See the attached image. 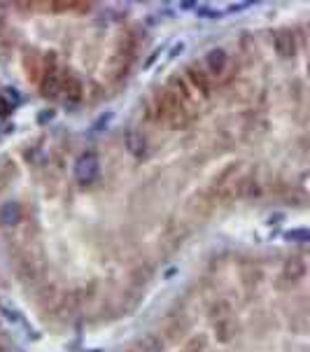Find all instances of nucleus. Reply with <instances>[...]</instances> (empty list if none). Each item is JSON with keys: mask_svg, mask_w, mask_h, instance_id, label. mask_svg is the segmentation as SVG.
<instances>
[{"mask_svg": "<svg viewBox=\"0 0 310 352\" xmlns=\"http://www.w3.org/2000/svg\"><path fill=\"white\" fill-rule=\"evenodd\" d=\"M135 51H138V40L135 35H122L117 42V47H114V54L110 56V63H107V75H110L112 82L122 80V77H126L128 68H131L133 59H135Z\"/></svg>", "mask_w": 310, "mask_h": 352, "instance_id": "1", "label": "nucleus"}, {"mask_svg": "<svg viewBox=\"0 0 310 352\" xmlns=\"http://www.w3.org/2000/svg\"><path fill=\"white\" fill-rule=\"evenodd\" d=\"M37 84H40L42 96H47V98H56V96L61 94L63 70L59 68V61H56L54 51H49V56L45 59V70H42V75H40V80H37Z\"/></svg>", "mask_w": 310, "mask_h": 352, "instance_id": "2", "label": "nucleus"}, {"mask_svg": "<svg viewBox=\"0 0 310 352\" xmlns=\"http://www.w3.org/2000/svg\"><path fill=\"white\" fill-rule=\"evenodd\" d=\"M101 173V161H98V156L93 152H84L80 154V159L75 161V180L80 184H93Z\"/></svg>", "mask_w": 310, "mask_h": 352, "instance_id": "3", "label": "nucleus"}, {"mask_svg": "<svg viewBox=\"0 0 310 352\" xmlns=\"http://www.w3.org/2000/svg\"><path fill=\"white\" fill-rule=\"evenodd\" d=\"M184 80H187L189 89L196 91V94H201L203 98H210V96H212V80H210L208 72L203 70V66H199V63L187 66V70H184Z\"/></svg>", "mask_w": 310, "mask_h": 352, "instance_id": "4", "label": "nucleus"}, {"mask_svg": "<svg viewBox=\"0 0 310 352\" xmlns=\"http://www.w3.org/2000/svg\"><path fill=\"white\" fill-rule=\"evenodd\" d=\"M203 70L208 72L210 80H224L226 77V70H229V54L217 47V49H210L203 59Z\"/></svg>", "mask_w": 310, "mask_h": 352, "instance_id": "5", "label": "nucleus"}, {"mask_svg": "<svg viewBox=\"0 0 310 352\" xmlns=\"http://www.w3.org/2000/svg\"><path fill=\"white\" fill-rule=\"evenodd\" d=\"M305 275V262L303 257H289L282 264V273H280V287L282 285H294Z\"/></svg>", "mask_w": 310, "mask_h": 352, "instance_id": "6", "label": "nucleus"}, {"mask_svg": "<svg viewBox=\"0 0 310 352\" xmlns=\"http://www.w3.org/2000/svg\"><path fill=\"white\" fill-rule=\"evenodd\" d=\"M273 47L280 59H292L296 54V35L292 30H278L273 35Z\"/></svg>", "mask_w": 310, "mask_h": 352, "instance_id": "7", "label": "nucleus"}, {"mask_svg": "<svg viewBox=\"0 0 310 352\" xmlns=\"http://www.w3.org/2000/svg\"><path fill=\"white\" fill-rule=\"evenodd\" d=\"M124 147H126L128 154L140 159V156L147 154V138H145L140 131H128L126 136H124Z\"/></svg>", "mask_w": 310, "mask_h": 352, "instance_id": "8", "label": "nucleus"}, {"mask_svg": "<svg viewBox=\"0 0 310 352\" xmlns=\"http://www.w3.org/2000/svg\"><path fill=\"white\" fill-rule=\"evenodd\" d=\"M82 91H84V86H82L80 77L72 75L70 70H63V84H61V94L66 96L68 101H80L82 98Z\"/></svg>", "mask_w": 310, "mask_h": 352, "instance_id": "9", "label": "nucleus"}, {"mask_svg": "<svg viewBox=\"0 0 310 352\" xmlns=\"http://www.w3.org/2000/svg\"><path fill=\"white\" fill-rule=\"evenodd\" d=\"M21 206L16 201H7L0 206V224L3 227H16L21 221Z\"/></svg>", "mask_w": 310, "mask_h": 352, "instance_id": "10", "label": "nucleus"}, {"mask_svg": "<svg viewBox=\"0 0 310 352\" xmlns=\"http://www.w3.org/2000/svg\"><path fill=\"white\" fill-rule=\"evenodd\" d=\"M215 338H217L219 343H229L231 338L236 336V322L229 317H222V320H215Z\"/></svg>", "mask_w": 310, "mask_h": 352, "instance_id": "11", "label": "nucleus"}, {"mask_svg": "<svg viewBox=\"0 0 310 352\" xmlns=\"http://www.w3.org/2000/svg\"><path fill=\"white\" fill-rule=\"evenodd\" d=\"M24 68H26V75H28V80H40L42 70H45V63H42L40 54L31 51V54L24 56Z\"/></svg>", "mask_w": 310, "mask_h": 352, "instance_id": "12", "label": "nucleus"}, {"mask_svg": "<svg viewBox=\"0 0 310 352\" xmlns=\"http://www.w3.org/2000/svg\"><path fill=\"white\" fill-rule=\"evenodd\" d=\"M14 175H16V163L12 161V159H3V161H0V191L10 184Z\"/></svg>", "mask_w": 310, "mask_h": 352, "instance_id": "13", "label": "nucleus"}, {"mask_svg": "<svg viewBox=\"0 0 310 352\" xmlns=\"http://www.w3.org/2000/svg\"><path fill=\"white\" fill-rule=\"evenodd\" d=\"M140 350L143 352H161L163 341L159 336H154V334H149V336H145L143 341H140Z\"/></svg>", "mask_w": 310, "mask_h": 352, "instance_id": "14", "label": "nucleus"}, {"mask_svg": "<svg viewBox=\"0 0 310 352\" xmlns=\"http://www.w3.org/2000/svg\"><path fill=\"white\" fill-rule=\"evenodd\" d=\"M229 315H231V306L226 301H217L210 308V317L212 320H222V317H229Z\"/></svg>", "mask_w": 310, "mask_h": 352, "instance_id": "15", "label": "nucleus"}, {"mask_svg": "<svg viewBox=\"0 0 310 352\" xmlns=\"http://www.w3.org/2000/svg\"><path fill=\"white\" fill-rule=\"evenodd\" d=\"M285 238L289 243H305L308 240V229H292L285 233Z\"/></svg>", "mask_w": 310, "mask_h": 352, "instance_id": "16", "label": "nucleus"}, {"mask_svg": "<svg viewBox=\"0 0 310 352\" xmlns=\"http://www.w3.org/2000/svg\"><path fill=\"white\" fill-rule=\"evenodd\" d=\"M203 345H205V343H203V338H193V341L189 343V345L184 347L182 352H203Z\"/></svg>", "mask_w": 310, "mask_h": 352, "instance_id": "17", "label": "nucleus"}, {"mask_svg": "<svg viewBox=\"0 0 310 352\" xmlns=\"http://www.w3.org/2000/svg\"><path fill=\"white\" fill-rule=\"evenodd\" d=\"M12 110H14V107H12V101H7V98L0 96V117H10Z\"/></svg>", "mask_w": 310, "mask_h": 352, "instance_id": "18", "label": "nucleus"}]
</instances>
